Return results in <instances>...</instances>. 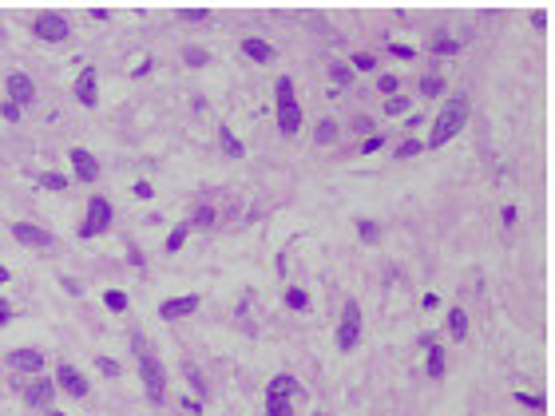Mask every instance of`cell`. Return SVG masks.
<instances>
[{
  "label": "cell",
  "instance_id": "obj_1",
  "mask_svg": "<svg viewBox=\"0 0 555 416\" xmlns=\"http://www.w3.org/2000/svg\"><path fill=\"white\" fill-rule=\"evenodd\" d=\"M464 123H468V96H448L441 103V115L432 119V131H428V151L452 143L460 131H464Z\"/></svg>",
  "mask_w": 555,
  "mask_h": 416
},
{
  "label": "cell",
  "instance_id": "obj_2",
  "mask_svg": "<svg viewBox=\"0 0 555 416\" xmlns=\"http://www.w3.org/2000/svg\"><path fill=\"white\" fill-rule=\"evenodd\" d=\"M135 353H139V381H143V393L151 404H163L167 400V368L159 361L155 353L143 345V337H135Z\"/></svg>",
  "mask_w": 555,
  "mask_h": 416
},
{
  "label": "cell",
  "instance_id": "obj_3",
  "mask_svg": "<svg viewBox=\"0 0 555 416\" xmlns=\"http://www.w3.org/2000/svg\"><path fill=\"white\" fill-rule=\"evenodd\" d=\"M274 107H278V131H282L285 139H294L301 131V107H298L290 76H278V83H274Z\"/></svg>",
  "mask_w": 555,
  "mask_h": 416
},
{
  "label": "cell",
  "instance_id": "obj_4",
  "mask_svg": "<svg viewBox=\"0 0 555 416\" xmlns=\"http://www.w3.org/2000/svg\"><path fill=\"white\" fill-rule=\"evenodd\" d=\"M111 218H115L111 202L103 194H92V198H88V218L79 222V238H99V234H108Z\"/></svg>",
  "mask_w": 555,
  "mask_h": 416
},
{
  "label": "cell",
  "instance_id": "obj_5",
  "mask_svg": "<svg viewBox=\"0 0 555 416\" xmlns=\"http://www.w3.org/2000/svg\"><path fill=\"white\" fill-rule=\"evenodd\" d=\"M32 32H36V40H44V44H63L68 36H72V24H68V17L63 12H36V20H32Z\"/></svg>",
  "mask_w": 555,
  "mask_h": 416
},
{
  "label": "cell",
  "instance_id": "obj_6",
  "mask_svg": "<svg viewBox=\"0 0 555 416\" xmlns=\"http://www.w3.org/2000/svg\"><path fill=\"white\" fill-rule=\"evenodd\" d=\"M361 305L357 302H345L341 305V325H337V349L341 353H353L357 341H361Z\"/></svg>",
  "mask_w": 555,
  "mask_h": 416
},
{
  "label": "cell",
  "instance_id": "obj_7",
  "mask_svg": "<svg viewBox=\"0 0 555 416\" xmlns=\"http://www.w3.org/2000/svg\"><path fill=\"white\" fill-rule=\"evenodd\" d=\"M4 365L12 368V373H20V377H40L44 373V349H36V345H20V349H8V357H4Z\"/></svg>",
  "mask_w": 555,
  "mask_h": 416
},
{
  "label": "cell",
  "instance_id": "obj_8",
  "mask_svg": "<svg viewBox=\"0 0 555 416\" xmlns=\"http://www.w3.org/2000/svg\"><path fill=\"white\" fill-rule=\"evenodd\" d=\"M52 381H56V388H60V393H68L72 400H83L88 393H92L88 377H83V373H79V368L72 365V361H63V365L56 368V377H52Z\"/></svg>",
  "mask_w": 555,
  "mask_h": 416
},
{
  "label": "cell",
  "instance_id": "obj_9",
  "mask_svg": "<svg viewBox=\"0 0 555 416\" xmlns=\"http://www.w3.org/2000/svg\"><path fill=\"white\" fill-rule=\"evenodd\" d=\"M4 87H8V103H16L20 112L24 107H32L36 103V83H32V76L28 72H8V80H4Z\"/></svg>",
  "mask_w": 555,
  "mask_h": 416
},
{
  "label": "cell",
  "instance_id": "obj_10",
  "mask_svg": "<svg viewBox=\"0 0 555 416\" xmlns=\"http://www.w3.org/2000/svg\"><path fill=\"white\" fill-rule=\"evenodd\" d=\"M52 400H56V381L52 377H32L28 381V388H24V404L28 408H36V413H48L52 408Z\"/></svg>",
  "mask_w": 555,
  "mask_h": 416
},
{
  "label": "cell",
  "instance_id": "obj_11",
  "mask_svg": "<svg viewBox=\"0 0 555 416\" xmlns=\"http://www.w3.org/2000/svg\"><path fill=\"white\" fill-rule=\"evenodd\" d=\"M12 238L20 246H28V250H48L56 242L52 230H44V226H36V222H12Z\"/></svg>",
  "mask_w": 555,
  "mask_h": 416
},
{
  "label": "cell",
  "instance_id": "obj_12",
  "mask_svg": "<svg viewBox=\"0 0 555 416\" xmlns=\"http://www.w3.org/2000/svg\"><path fill=\"white\" fill-rule=\"evenodd\" d=\"M266 397H274V400H305V388H301V381L294 377V373H278V377H270Z\"/></svg>",
  "mask_w": 555,
  "mask_h": 416
},
{
  "label": "cell",
  "instance_id": "obj_13",
  "mask_svg": "<svg viewBox=\"0 0 555 416\" xmlns=\"http://www.w3.org/2000/svg\"><path fill=\"white\" fill-rule=\"evenodd\" d=\"M199 309V293H183V298H163L159 302V318L163 321H183Z\"/></svg>",
  "mask_w": 555,
  "mask_h": 416
},
{
  "label": "cell",
  "instance_id": "obj_14",
  "mask_svg": "<svg viewBox=\"0 0 555 416\" xmlns=\"http://www.w3.org/2000/svg\"><path fill=\"white\" fill-rule=\"evenodd\" d=\"M68 159H72V175H76V183H95V178H99V159H95L92 151L72 147Z\"/></svg>",
  "mask_w": 555,
  "mask_h": 416
},
{
  "label": "cell",
  "instance_id": "obj_15",
  "mask_svg": "<svg viewBox=\"0 0 555 416\" xmlns=\"http://www.w3.org/2000/svg\"><path fill=\"white\" fill-rule=\"evenodd\" d=\"M72 87H76V99L83 107H95V103H99V76H95V67H83Z\"/></svg>",
  "mask_w": 555,
  "mask_h": 416
},
{
  "label": "cell",
  "instance_id": "obj_16",
  "mask_svg": "<svg viewBox=\"0 0 555 416\" xmlns=\"http://www.w3.org/2000/svg\"><path fill=\"white\" fill-rule=\"evenodd\" d=\"M242 52L250 56L254 64H270V60L278 56V52H274V44H266V40H258V36H246V40H242Z\"/></svg>",
  "mask_w": 555,
  "mask_h": 416
},
{
  "label": "cell",
  "instance_id": "obj_17",
  "mask_svg": "<svg viewBox=\"0 0 555 416\" xmlns=\"http://www.w3.org/2000/svg\"><path fill=\"white\" fill-rule=\"evenodd\" d=\"M444 329H448L452 341H464V337H468V313L452 305V309H448V318H444Z\"/></svg>",
  "mask_w": 555,
  "mask_h": 416
},
{
  "label": "cell",
  "instance_id": "obj_18",
  "mask_svg": "<svg viewBox=\"0 0 555 416\" xmlns=\"http://www.w3.org/2000/svg\"><path fill=\"white\" fill-rule=\"evenodd\" d=\"M425 353H428L425 373L432 377V381H441V377H444V345H441V341H432V345H425Z\"/></svg>",
  "mask_w": 555,
  "mask_h": 416
},
{
  "label": "cell",
  "instance_id": "obj_19",
  "mask_svg": "<svg viewBox=\"0 0 555 416\" xmlns=\"http://www.w3.org/2000/svg\"><path fill=\"white\" fill-rule=\"evenodd\" d=\"M219 143H222V151L230 155V159H242L246 155V147H242V139H238L230 127H219Z\"/></svg>",
  "mask_w": 555,
  "mask_h": 416
},
{
  "label": "cell",
  "instance_id": "obj_20",
  "mask_svg": "<svg viewBox=\"0 0 555 416\" xmlns=\"http://www.w3.org/2000/svg\"><path fill=\"white\" fill-rule=\"evenodd\" d=\"M187 226L190 230H210V226H214V207H194L190 210V218H187Z\"/></svg>",
  "mask_w": 555,
  "mask_h": 416
},
{
  "label": "cell",
  "instance_id": "obj_21",
  "mask_svg": "<svg viewBox=\"0 0 555 416\" xmlns=\"http://www.w3.org/2000/svg\"><path fill=\"white\" fill-rule=\"evenodd\" d=\"M187 234H190L187 222L171 226V234H167V254H179V250H183V242H187Z\"/></svg>",
  "mask_w": 555,
  "mask_h": 416
},
{
  "label": "cell",
  "instance_id": "obj_22",
  "mask_svg": "<svg viewBox=\"0 0 555 416\" xmlns=\"http://www.w3.org/2000/svg\"><path fill=\"white\" fill-rule=\"evenodd\" d=\"M206 60H210V52H206V48H194V44L183 48V64H187V67H203Z\"/></svg>",
  "mask_w": 555,
  "mask_h": 416
},
{
  "label": "cell",
  "instance_id": "obj_23",
  "mask_svg": "<svg viewBox=\"0 0 555 416\" xmlns=\"http://www.w3.org/2000/svg\"><path fill=\"white\" fill-rule=\"evenodd\" d=\"M357 234H361V242H369V246H373V242L381 238V226L373 222V218H357Z\"/></svg>",
  "mask_w": 555,
  "mask_h": 416
},
{
  "label": "cell",
  "instance_id": "obj_24",
  "mask_svg": "<svg viewBox=\"0 0 555 416\" xmlns=\"http://www.w3.org/2000/svg\"><path fill=\"white\" fill-rule=\"evenodd\" d=\"M68 183H72V178H63L60 171H44V175H40V187H44V191H63Z\"/></svg>",
  "mask_w": 555,
  "mask_h": 416
},
{
  "label": "cell",
  "instance_id": "obj_25",
  "mask_svg": "<svg viewBox=\"0 0 555 416\" xmlns=\"http://www.w3.org/2000/svg\"><path fill=\"white\" fill-rule=\"evenodd\" d=\"M103 305H108L111 313H123V309H127V293H123V289H108V293H103Z\"/></svg>",
  "mask_w": 555,
  "mask_h": 416
},
{
  "label": "cell",
  "instance_id": "obj_26",
  "mask_svg": "<svg viewBox=\"0 0 555 416\" xmlns=\"http://www.w3.org/2000/svg\"><path fill=\"white\" fill-rule=\"evenodd\" d=\"M266 416H294V400H274V397H266Z\"/></svg>",
  "mask_w": 555,
  "mask_h": 416
},
{
  "label": "cell",
  "instance_id": "obj_27",
  "mask_svg": "<svg viewBox=\"0 0 555 416\" xmlns=\"http://www.w3.org/2000/svg\"><path fill=\"white\" fill-rule=\"evenodd\" d=\"M285 305H290V309H305V305H310V293L298 289V286H290L285 289Z\"/></svg>",
  "mask_w": 555,
  "mask_h": 416
},
{
  "label": "cell",
  "instance_id": "obj_28",
  "mask_svg": "<svg viewBox=\"0 0 555 416\" xmlns=\"http://www.w3.org/2000/svg\"><path fill=\"white\" fill-rule=\"evenodd\" d=\"M441 92H444V80H441V76H425V80H421V96H425V99L441 96Z\"/></svg>",
  "mask_w": 555,
  "mask_h": 416
},
{
  "label": "cell",
  "instance_id": "obj_29",
  "mask_svg": "<svg viewBox=\"0 0 555 416\" xmlns=\"http://www.w3.org/2000/svg\"><path fill=\"white\" fill-rule=\"evenodd\" d=\"M314 135H317V143H333V139H337V123H333V119H321Z\"/></svg>",
  "mask_w": 555,
  "mask_h": 416
},
{
  "label": "cell",
  "instance_id": "obj_30",
  "mask_svg": "<svg viewBox=\"0 0 555 416\" xmlns=\"http://www.w3.org/2000/svg\"><path fill=\"white\" fill-rule=\"evenodd\" d=\"M95 368H99L103 377H119V361H115V357H103V353L95 357Z\"/></svg>",
  "mask_w": 555,
  "mask_h": 416
},
{
  "label": "cell",
  "instance_id": "obj_31",
  "mask_svg": "<svg viewBox=\"0 0 555 416\" xmlns=\"http://www.w3.org/2000/svg\"><path fill=\"white\" fill-rule=\"evenodd\" d=\"M210 17V8H179V20H187V24H203Z\"/></svg>",
  "mask_w": 555,
  "mask_h": 416
},
{
  "label": "cell",
  "instance_id": "obj_32",
  "mask_svg": "<svg viewBox=\"0 0 555 416\" xmlns=\"http://www.w3.org/2000/svg\"><path fill=\"white\" fill-rule=\"evenodd\" d=\"M330 80H333V83H341V87H345V83L353 80V72H349L345 64H337V60H333V64H330Z\"/></svg>",
  "mask_w": 555,
  "mask_h": 416
},
{
  "label": "cell",
  "instance_id": "obj_33",
  "mask_svg": "<svg viewBox=\"0 0 555 416\" xmlns=\"http://www.w3.org/2000/svg\"><path fill=\"white\" fill-rule=\"evenodd\" d=\"M385 112H389V115H405V112H409V99H405V96H389V99H385Z\"/></svg>",
  "mask_w": 555,
  "mask_h": 416
},
{
  "label": "cell",
  "instance_id": "obj_34",
  "mask_svg": "<svg viewBox=\"0 0 555 416\" xmlns=\"http://www.w3.org/2000/svg\"><path fill=\"white\" fill-rule=\"evenodd\" d=\"M396 87H401V80H396V76H381V80H377V92H381L385 99L396 96Z\"/></svg>",
  "mask_w": 555,
  "mask_h": 416
},
{
  "label": "cell",
  "instance_id": "obj_35",
  "mask_svg": "<svg viewBox=\"0 0 555 416\" xmlns=\"http://www.w3.org/2000/svg\"><path fill=\"white\" fill-rule=\"evenodd\" d=\"M421 151H425V147L416 143V139H405V143H401V151H396V159H412V155H421Z\"/></svg>",
  "mask_w": 555,
  "mask_h": 416
},
{
  "label": "cell",
  "instance_id": "obj_36",
  "mask_svg": "<svg viewBox=\"0 0 555 416\" xmlns=\"http://www.w3.org/2000/svg\"><path fill=\"white\" fill-rule=\"evenodd\" d=\"M516 404H527V408H536V413L547 408V400H543V397H523V393H516Z\"/></svg>",
  "mask_w": 555,
  "mask_h": 416
},
{
  "label": "cell",
  "instance_id": "obj_37",
  "mask_svg": "<svg viewBox=\"0 0 555 416\" xmlns=\"http://www.w3.org/2000/svg\"><path fill=\"white\" fill-rule=\"evenodd\" d=\"M373 64H377V56H369V52H357V56H353V67H361V72H369Z\"/></svg>",
  "mask_w": 555,
  "mask_h": 416
},
{
  "label": "cell",
  "instance_id": "obj_38",
  "mask_svg": "<svg viewBox=\"0 0 555 416\" xmlns=\"http://www.w3.org/2000/svg\"><path fill=\"white\" fill-rule=\"evenodd\" d=\"M0 115H4L8 123H20V107H16V103H8V99L0 103Z\"/></svg>",
  "mask_w": 555,
  "mask_h": 416
},
{
  "label": "cell",
  "instance_id": "obj_39",
  "mask_svg": "<svg viewBox=\"0 0 555 416\" xmlns=\"http://www.w3.org/2000/svg\"><path fill=\"white\" fill-rule=\"evenodd\" d=\"M353 131L369 139V135H373V119H365V115H357V119H353Z\"/></svg>",
  "mask_w": 555,
  "mask_h": 416
},
{
  "label": "cell",
  "instance_id": "obj_40",
  "mask_svg": "<svg viewBox=\"0 0 555 416\" xmlns=\"http://www.w3.org/2000/svg\"><path fill=\"white\" fill-rule=\"evenodd\" d=\"M389 56H396V60H412L416 52H412L409 44H389Z\"/></svg>",
  "mask_w": 555,
  "mask_h": 416
},
{
  "label": "cell",
  "instance_id": "obj_41",
  "mask_svg": "<svg viewBox=\"0 0 555 416\" xmlns=\"http://www.w3.org/2000/svg\"><path fill=\"white\" fill-rule=\"evenodd\" d=\"M381 143H385L381 135H369V139L361 143V155H373V151H381Z\"/></svg>",
  "mask_w": 555,
  "mask_h": 416
},
{
  "label": "cell",
  "instance_id": "obj_42",
  "mask_svg": "<svg viewBox=\"0 0 555 416\" xmlns=\"http://www.w3.org/2000/svg\"><path fill=\"white\" fill-rule=\"evenodd\" d=\"M432 48H436V52H444V56H448V52H456V40H448V36H441V40H436Z\"/></svg>",
  "mask_w": 555,
  "mask_h": 416
},
{
  "label": "cell",
  "instance_id": "obj_43",
  "mask_svg": "<svg viewBox=\"0 0 555 416\" xmlns=\"http://www.w3.org/2000/svg\"><path fill=\"white\" fill-rule=\"evenodd\" d=\"M12 321V305H8V298H0V325H8Z\"/></svg>",
  "mask_w": 555,
  "mask_h": 416
},
{
  "label": "cell",
  "instance_id": "obj_44",
  "mask_svg": "<svg viewBox=\"0 0 555 416\" xmlns=\"http://www.w3.org/2000/svg\"><path fill=\"white\" fill-rule=\"evenodd\" d=\"M504 226H516V207H504Z\"/></svg>",
  "mask_w": 555,
  "mask_h": 416
},
{
  "label": "cell",
  "instance_id": "obj_45",
  "mask_svg": "<svg viewBox=\"0 0 555 416\" xmlns=\"http://www.w3.org/2000/svg\"><path fill=\"white\" fill-rule=\"evenodd\" d=\"M8 278H12V273H8V266H0V286H4V282H8Z\"/></svg>",
  "mask_w": 555,
  "mask_h": 416
},
{
  "label": "cell",
  "instance_id": "obj_46",
  "mask_svg": "<svg viewBox=\"0 0 555 416\" xmlns=\"http://www.w3.org/2000/svg\"><path fill=\"white\" fill-rule=\"evenodd\" d=\"M40 416H68V413H60V408H48V413H40Z\"/></svg>",
  "mask_w": 555,
  "mask_h": 416
},
{
  "label": "cell",
  "instance_id": "obj_47",
  "mask_svg": "<svg viewBox=\"0 0 555 416\" xmlns=\"http://www.w3.org/2000/svg\"><path fill=\"white\" fill-rule=\"evenodd\" d=\"M317 416H321V413H317Z\"/></svg>",
  "mask_w": 555,
  "mask_h": 416
}]
</instances>
